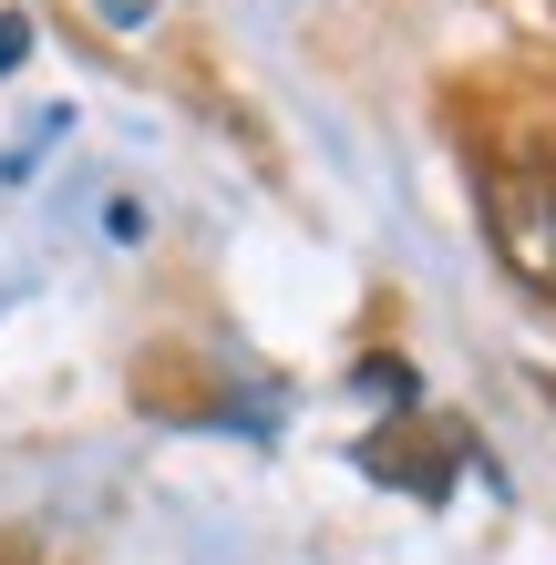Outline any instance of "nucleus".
<instances>
[{"label":"nucleus","instance_id":"nucleus-5","mask_svg":"<svg viewBox=\"0 0 556 565\" xmlns=\"http://www.w3.org/2000/svg\"><path fill=\"white\" fill-rule=\"evenodd\" d=\"M526 381H536V402H546V412H556V371H526Z\"/></svg>","mask_w":556,"mask_h":565},{"label":"nucleus","instance_id":"nucleus-3","mask_svg":"<svg viewBox=\"0 0 556 565\" xmlns=\"http://www.w3.org/2000/svg\"><path fill=\"white\" fill-rule=\"evenodd\" d=\"M21 52H31V21H21V11H0V73H11Z\"/></svg>","mask_w":556,"mask_h":565},{"label":"nucleus","instance_id":"nucleus-2","mask_svg":"<svg viewBox=\"0 0 556 565\" xmlns=\"http://www.w3.org/2000/svg\"><path fill=\"white\" fill-rule=\"evenodd\" d=\"M0 565H62V545L42 524H0Z\"/></svg>","mask_w":556,"mask_h":565},{"label":"nucleus","instance_id":"nucleus-1","mask_svg":"<svg viewBox=\"0 0 556 565\" xmlns=\"http://www.w3.org/2000/svg\"><path fill=\"white\" fill-rule=\"evenodd\" d=\"M484 237H495L505 278H526L556 309V164H505L484 185Z\"/></svg>","mask_w":556,"mask_h":565},{"label":"nucleus","instance_id":"nucleus-4","mask_svg":"<svg viewBox=\"0 0 556 565\" xmlns=\"http://www.w3.org/2000/svg\"><path fill=\"white\" fill-rule=\"evenodd\" d=\"M104 21H114V31H145V21H155V0H104Z\"/></svg>","mask_w":556,"mask_h":565}]
</instances>
